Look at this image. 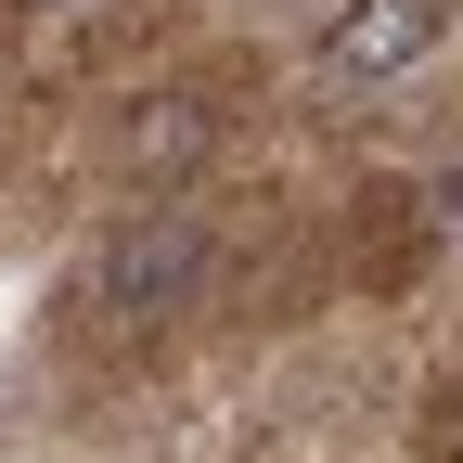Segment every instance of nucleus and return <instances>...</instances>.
I'll return each instance as SVG.
<instances>
[{
  "instance_id": "nucleus-2",
  "label": "nucleus",
  "mask_w": 463,
  "mask_h": 463,
  "mask_svg": "<svg viewBox=\"0 0 463 463\" xmlns=\"http://www.w3.org/2000/svg\"><path fill=\"white\" fill-rule=\"evenodd\" d=\"M438 39H450V0H335L309 52H322V78L373 90V78H412Z\"/></svg>"
},
{
  "instance_id": "nucleus-1",
  "label": "nucleus",
  "mask_w": 463,
  "mask_h": 463,
  "mask_svg": "<svg viewBox=\"0 0 463 463\" xmlns=\"http://www.w3.org/2000/svg\"><path fill=\"white\" fill-rule=\"evenodd\" d=\"M194 283H206V232H194V206H142V219L90 258V297H103L116 322H167V309H194Z\"/></svg>"
},
{
  "instance_id": "nucleus-3",
  "label": "nucleus",
  "mask_w": 463,
  "mask_h": 463,
  "mask_svg": "<svg viewBox=\"0 0 463 463\" xmlns=\"http://www.w3.org/2000/svg\"><path fill=\"white\" fill-rule=\"evenodd\" d=\"M116 155H129V167H142V181H181V167L206 155V116H194L181 90H155V103L129 116V129H116Z\"/></svg>"
}]
</instances>
